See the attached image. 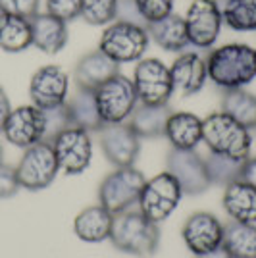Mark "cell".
Here are the masks:
<instances>
[{"instance_id": "cell-34", "label": "cell", "mask_w": 256, "mask_h": 258, "mask_svg": "<svg viewBox=\"0 0 256 258\" xmlns=\"http://www.w3.org/2000/svg\"><path fill=\"white\" fill-rule=\"evenodd\" d=\"M46 12L66 23L74 22L81 18V0H46Z\"/></svg>"}, {"instance_id": "cell-6", "label": "cell", "mask_w": 256, "mask_h": 258, "mask_svg": "<svg viewBox=\"0 0 256 258\" xmlns=\"http://www.w3.org/2000/svg\"><path fill=\"white\" fill-rule=\"evenodd\" d=\"M98 114L104 123H125L133 110L139 104V98L133 87V79L123 74H116L106 83L95 91Z\"/></svg>"}, {"instance_id": "cell-10", "label": "cell", "mask_w": 256, "mask_h": 258, "mask_svg": "<svg viewBox=\"0 0 256 258\" xmlns=\"http://www.w3.org/2000/svg\"><path fill=\"white\" fill-rule=\"evenodd\" d=\"M189 44L201 50L212 48L222 33V10L216 0H193L185 14Z\"/></svg>"}, {"instance_id": "cell-28", "label": "cell", "mask_w": 256, "mask_h": 258, "mask_svg": "<svg viewBox=\"0 0 256 258\" xmlns=\"http://www.w3.org/2000/svg\"><path fill=\"white\" fill-rule=\"evenodd\" d=\"M224 23L239 33L256 31V0H216Z\"/></svg>"}, {"instance_id": "cell-24", "label": "cell", "mask_w": 256, "mask_h": 258, "mask_svg": "<svg viewBox=\"0 0 256 258\" xmlns=\"http://www.w3.org/2000/svg\"><path fill=\"white\" fill-rule=\"evenodd\" d=\"M66 106L70 112V118L74 127L85 129L87 133L100 131L106 123L102 121L96 106L95 91H87V89H77L75 95L70 100H66Z\"/></svg>"}, {"instance_id": "cell-9", "label": "cell", "mask_w": 256, "mask_h": 258, "mask_svg": "<svg viewBox=\"0 0 256 258\" xmlns=\"http://www.w3.org/2000/svg\"><path fill=\"white\" fill-rule=\"evenodd\" d=\"M181 197L183 191L179 183L175 181V177L168 172H162L149 181H145L137 205L149 220L160 224L164 220H168L171 212L177 208Z\"/></svg>"}, {"instance_id": "cell-25", "label": "cell", "mask_w": 256, "mask_h": 258, "mask_svg": "<svg viewBox=\"0 0 256 258\" xmlns=\"http://www.w3.org/2000/svg\"><path fill=\"white\" fill-rule=\"evenodd\" d=\"M170 114L171 108L168 104L164 106L137 104L129 118V127L139 135V139H160L164 137Z\"/></svg>"}, {"instance_id": "cell-2", "label": "cell", "mask_w": 256, "mask_h": 258, "mask_svg": "<svg viewBox=\"0 0 256 258\" xmlns=\"http://www.w3.org/2000/svg\"><path fill=\"white\" fill-rule=\"evenodd\" d=\"M112 245L139 258H150L160 245V227L149 220L141 210H127L114 216V226L110 233Z\"/></svg>"}, {"instance_id": "cell-37", "label": "cell", "mask_w": 256, "mask_h": 258, "mask_svg": "<svg viewBox=\"0 0 256 258\" xmlns=\"http://www.w3.org/2000/svg\"><path fill=\"white\" fill-rule=\"evenodd\" d=\"M114 22H125V23H135V25H143L147 27V22L143 20L139 12V6L135 0H117L116 8V20Z\"/></svg>"}, {"instance_id": "cell-26", "label": "cell", "mask_w": 256, "mask_h": 258, "mask_svg": "<svg viewBox=\"0 0 256 258\" xmlns=\"http://www.w3.org/2000/svg\"><path fill=\"white\" fill-rule=\"evenodd\" d=\"M31 44V22L27 18L0 12V50L16 54L27 50Z\"/></svg>"}, {"instance_id": "cell-16", "label": "cell", "mask_w": 256, "mask_h": 258, "mask_svg": "<svg viewBox=\"0 0 256 258\" xmlns=\"http://www.w3.org/2000/svg\"><path fill=\"white\" fill-rule=\"evenodd\" d=\"M181 237L185 247L189 248L195 256H199V254L222 247L224 224L210 212H195L183 224Z\"/></svg>"}, {"instance_id": "cell-13", "label": "cell", "mask_w": 256, "mask_h": 258, "mask_svg": "<svg viewBox=\"0 0 256 258\" xmlns=\"http://www.w3.org/2000/svg\"><path fill=\"white\" fill-rule=\"evenodd\" d=\"M98 143L106 160L116 168L133 166L139 158L141 139L129 123H108L98 131Z\"/></svg>"}, {"instance_id": "cell-7", "label": "cell", "mask_w": 256, "mask_h": 258, "mask_svg": "<svg viewBox=\"0 0 256 258\" xmlns=\"http://www.w3.org/2000/svg\"><path fill=\"white\" fill-rule=\"evenodd\" d=\"M133 87L139 104L164 106L173 95L170 68L158 58H141L133 72Z\"/></svg>"}, {"instance_id": "cell-1", "label": "cell", "mask_w": 256, "mask_h": 258, "mask_svg": "<svg viewBox=\"0 0 256 258\" xmlns=\"http://www.w3.org/2000/svg\"><path fill=\"white\" fill-rule=\"evenodd\" d=\"M206 68L208 79L220 89H243L256 79V48L245 43L218 46L208 54Z\"/></svg>"}, {"instance_id": "cell-29", "label": "cell", "mask_w": 256, "mask_h": 258, "mask_svg": "<svg viewBox=\"0 0 256 258\" xmlns=\"http://www.w3.org/2000/svg\"><path fill=\"white\" fill-rule=\"evenodd\" d=\"M222 112L248 129L256 127V95L245 89L225 91L222 98Z\"/></svg>"}, {"instance_id": "cell-8", "label": "cell", "mask_w": 256, "mask_h": 258, "mask_svg": "<svg viewBox=\"0 0 256 258\" xmlns=\"http://www.w3.org/2000/svg\"><path fill=\"white\" fill-rule=\"evenodd\" d=\"M16 172H18L20 185L27 191H43L46 187H50V183L60 172L52 145L41 141L25 149Z\"/></svg>"}, {"instance_id": "cell-31", "label": "cell", "mask_w": 256, "mask_h": 258, "mask_svg": "<svg viewBox=\"0 0 256 258\" xmlns=\"http://www.w3.org/2000/svg\"><path fill=\"white\" fill-rule=\"evenodd\" d=\"M117 0H81V18L89 25H108L116 20Z\"/></svg>"}, {"instance_id": "cell-20", "label": "cell", "mask_w": 256, "mask_h": 258, "mask_svg": "<svg viewBox=\"0 0 256 258\" xmlns=\"http://www.w3.org/2000/svg\"><path fill=\"white\" fill-rule=\"evenodd\" d=\"M164 137L170 141L173 149L195 151L203 141V119L189 112H171Z\"/></svg>"}, {"instance_id": "cell-19", "label": "cell", "mask_w": 256, "mask_h": 258, "mask_svg": "<svg viewBox=\"0 0 256 258\" xmlns=\"http://www.w3.org/2000/svg\"><path fill=\"white\" fill-rule=\"evenodd\" d=\"M33 46L44 54H58L70 39L68 23L46 14H35L31 20Z\"/></svg>"}, {"instance_id": "cell-33", "label": "cell", "mask_w": 256, "mask_h": 258, "mask_svg": "<svg viewBox=\"0 0 256 258\" xmlns=\"http://www.w3.org/2000/svg\"><path fill=\"white\" fill-rule=\"evenodd\" d=\"M143 20L147 25L152 22H158L173 12V0H135Z\"/></svg>"}, {"instance_id": "cell-23", "label": "cell", "mask_w": 256, "mask_h": 258, "mask_svg": "<svg viewBox=\"0 0 256 258\" xmlns=\"http://www.w3.org/2000/svg\"><path fill=\"white\" fill-rule=\"evenodd\" d=\"M224 210L233 222L256 224V187L245 181L229 183L224 193Z\"/></svg>"}, {"instance_id": "cell-41", "label": "cell", "mask_w": 256, "mask_h": 258, "mask_svg": "<svg viewBox=\"0 0 256 258\" xmlns=\"http://www.w3.org/2000/svg\"><path fill=\"white\" fill-rule=\"evenodd\" d=\"M0 162H2V145H0Z\"/></svg>"}, {"instance_id": "cell-36", "label": "cell", "mask_w": 256, "mask_h": 258, "mask_svg": "<svg viewBox=\"0 0 256 258\" xmlns=\"http://www.w3.org/2000/svg\"><path fill=\"white\" fill-rule=\"evenodd\" d=\"M22 189L18 172L16 168H12L10 164H2L0 162V199H10Z\"/></svg>"}, {"instance_id": "cell-38", "label": "cell", "mask_w": 256, "mask_h": 258, "mask_svg": "<svg viewBox=\"0 0 256 258\" xmlns=\"http://www.w3.org/2000/svg\"><path fill=\"white\" fill-rule=\"evenodd\" d=\"M239 181H245L248 185L256 187V158H246L243 162V170H241V179Z\"/></svg>"}, {"instance_id": "cell-22", "label": "cell", "mask_w": 256, "mask_h": 258, "mask_svg": "<svg viewBox=\"0 0 256 258\" xmlns=\"http://www.w3.org/2000/svg\"><path fill=\"white\" fill-rule=\"evenodd\" d=\"M149 37L166 52H183L189 46V35L185 27V20L177 14H168L158 22L147 25Z\"/></svg>"}, {"instance_id": "cell-4", "label": "cell", "mask_w": 256, "mask_h": 258, "mask_svg": "<svg viewBox=\"0 0 256 258\" xmlns=\"http://www.w3.org/2000/svg\"><path fill=\"white\" fill-rule=\"evenodd\" d=\"M150 37L147 27L125 22H112L102 31L98 50L110 56L117 64L139 62L149 48Z\"/></svg>"}, {"instance_id": "cell-17", "label": "cell", "mask_w": 256, "mask_h": 258, "mask_svg": "<svg viewBox=\"0 0 256 258\" xmlns=\"http://www.w3.org/2000/svg\"><path fill=\"white\" fill-rule=\"evenodd\" d=\"M173 93L181 97H193L208 81V68L206 58L199 52H179L170 68Z\"/></svg>"}, {"instance_id": "cell-15", "label": "cell", "mask_w": 256, "mask_h": 258, "mask_svg": "<svg viewBox=\"0 0 256 258\" xmlns=\"http://www.w3.org/2000/svg\"><path fill=\"white\" fill-rule=\"evenodd\" d=\"M70 95V77L60 66H43L29 83L31 102L41 110L62 106Z\"/></svg>"}, {"instance_id": "cell-40", "label": "cell", "mask_w": 256, "mask_h": 258, "mask_svg": "<svg viewBox=\"0 0 256 258\" xmlns=\"http://www.w3.org/2000/svg\"><path fill=\"white\" fill-rule=\"evenodd\" d=\"M195 258H233V256L227 252V248L218 247V248H214V250H210V252H204V254H199V256H195Z\"/></svg>"}, {"instance_id": "cell-12", "label": "cell", "mask_w": 256, "mask_h": 258, "mask_svg": "<svg viewBox=\"0 0 256 258\" xmlns=\"http://www.w3.org/2000/svg\"><path fill=\"white\" fill-rule=\"evenodd\" d=\"M60 172L79 175L89 168L93 158V141L85 129L70 127L50 143Z\"/></svg>"}, {"instance_id": "cell-32", "label": "cell", "mask_w": 256, "mask_h": 258, "mask_svg": "<svg viewBox=\"0 0 256 258\" xmlns=\"http://www.w3.org/2000/svg\"><path fill=\"white\" fill-rule=\"evenodd\" d=\"M43 114H44V137H43L44 143H52L60 133H64L66 129L74 127L66 104L46 108V110H43Z\"/></svg>"}, {"instance_id": "cell-3", "label": "cell", "mask_w": 256, "mask_h": 258, "mask_svg": "<svg viewBox=\"0 0 256 258\" xmlns=\"http://www.w3.org/2000/svg\"><path fill=\"white\" fill-rule=\"evenodd\" d=\"M203 141L210 152L235 160H246L252 149L250 129L224 112H214L203 119Z\"/></svg>"}, {"instance_id": "cell-21", "label": "cell", "mask_w": 256, "mask_h": 258, "mask_svg": "<svg viewBox=\"0 0 256 258\" xmlns=\"http://www.w3.org/2000/svg\"><path fill=\"white\" fill-rule=\"evenodd\" d=\"M114 226V214L102 205L89 206L81 210L74 222V231L85 243H102L110 239Z\"/></svg>"}, {"instance_id": "cell-14", "label": "cell", "mask_w": 256, "mask_h": 258, "mask_svg": "<svg viewBox=\"0 0 256 258\" xmlns=\"http://www.w3.org/2000/svg\"><path fill=\"white\" fill-rule=\"evenodd\" d=\"M2 135L10 145L18 149H29L41 143L44 137V114L35 104H25L20 108H12L6 119Z\"/></svg>"}, {"instance_id": "cell-5", "label": "cell", "mask_w": 256, "mask_h": 258, "mask_svg": "<svg viewBox=\"0 0 256 258\" xmlns=\"http://www.w3.org/2000/svg\"><path fill=\"white\" fill-rule=\"evenodd\" d=\"M145 175L133 168H116L108 173L98 187V205H102L114 216L127 212L139 203L141 191L145 187Z\"/></svg>"}, {"instance_id": "cell-35", "label": "cell", "mask_w": 256, "mask_h": 258, "mask_svg": "<svg viewBox=\"0 0 256 258\" xmlns=\"http://www.w3.org/2000/svg\"><path fill=\"white\" fill-rule=\"evenodd\" d=\"M39 4L41 0H0V12L31 20L35 14H39Z\"/></svg>"}, {"instance_id": "cell-30", "label": "cell", "mask_w": 256, "mask_h": 258, "mask_svg": "<svg viewBox=\"0 0 256 258\" xmlns=\"http://www.w3.org/2000/svg\"><path fill=\"white\" fill-rule=\"evenodd\" d=\"M204 160H206L210 185L227 187L229 183H235L241 179V170H243V162L245 160H235V158L214 154V152H210V156L204 158Z\"/></svg>"}, {"instance_id": "cell-18", "label": "cell", "mask_w": 256, "mask_h": 258, "mask_svg": "<svg viewBox=\"0 0 256 258\" xmlns=\"http://www.w3.org/2000/svg\"><path fill=\"white\" fill-rule=\"evenodd\" d=\"M116 74H119V64L114 62L102 50H93L79 58L74 70V79L77 89L96 91Z\"/></svg>"}, {"instance_id": "cell-27", "label": "cell", "mask_w": 256, "mask_h": 258, "mask_svg": "<svg viewBox=\"0 0 256 258\" xmlns=\"http://www.w3.org/2000/svg\"><path fill=\"white\" fill-rule=\"evenodd\" d=\"M222 247L233 258H256V224L229 222L224 226Z\"/></svg>"}, {"instance_id": "cell-39", "label": "cell", "mask_w": 256, "mask_h": 258, "mask_svg": "<svg viewBox=\"0 0 256 258\" xmlns=\"http://www.w3.org/2000/svg\"><path fill=\"white\" fill-rule=\"evenodd\" d=\"M12 112V104H10V98L6 95V91L0 87V133H2V127L6 123V119L10 116Z\"/></svg>"}, {"instance_id": "cell-11", "label": "cell", "mask_w": 256, "mask_h": 258, "mask_svg": "<svg viewBox=\"0 0 256 258\" xmlns=\"http://www.w3.org/2000/svg\"><path fill=\"white\" fill-rule=\"evenodd\" d=\"M166 172L175 177L183 195H203L210 187L206 160L197 151L171 147L166 156Z\"/></svg>"}, {"instance_id": "cell-42", "label": "cell", "mask_w": 256, "mask_h": 258, "mask_svg": "<svg viewBox=\"0 0 256 258\" xmlns=\"http://www.w3.org/2000/svg\"><path fill=\"white\" fill-rule=\"evenodd\" d=\"M254 131H256V127H254Z\"/></svg>"}]
</instances>
